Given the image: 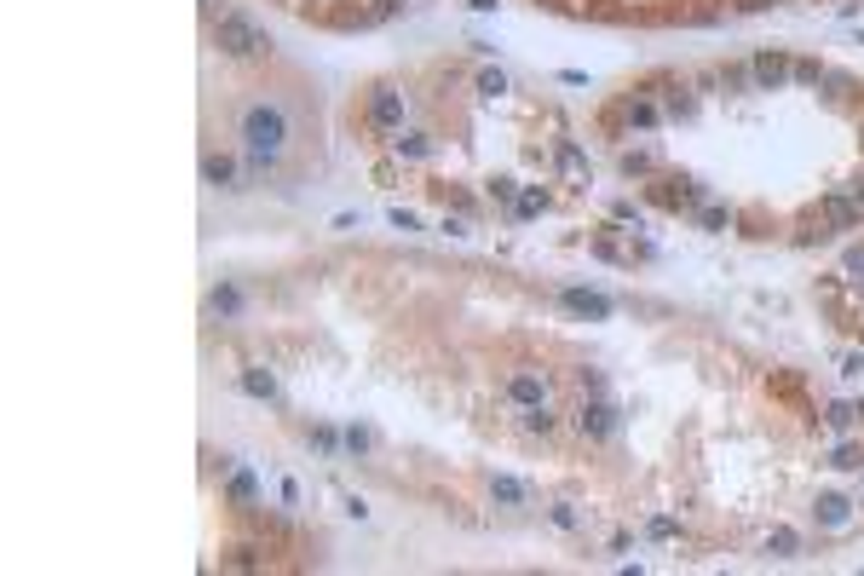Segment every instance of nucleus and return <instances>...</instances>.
<instances>
[{
	"label": "nucleus",
	"instance_id": "nucleus-37",
	"mask_svg": "<svg viewBox=\"0 0 864 576\" xmlns=\"http://www.w3.org/2000/svg\"><path fill=\"white\" fill-rule=\"evenodd\" d=\"M744 12H761V6H778V0H737Z\"/></svg>",
	"mask_w": 864,
	"mask_h": 576
},
{
	"label": "nucleus",
	"instance_id": "nucleus-30",
	"mask_svg": "<svg viewBox=\"0 0 864 576\" xmlns=\"http://www.w3.org/2000/svg\"><path fill=\"white\" fill-rule=\"evenodd\" d=\"M646 536H651V542H674V536H680V524H674V519H651Z\"/></svg>",
	"mask_w": 864,
	"mask_h": 576
},
{
	"label": "nucleus",
	"instance_id": "nucleus-22",
	"mask_svg": "<svg viewBox=\"0 0 864 576\" xmlns=\"http://www.w3.org/2000/svg\"><path fill=\"white\" fill-rule=\"evenodd\" d=\"M202 179H208V184H231V179H237V162H231V156H208V162H202Z\"/></svg>",
	"mask_w": 864,
	"mask_h": 576
},
{
	"label": "nucleus",
	"instance_id": "nucleus-7",
	"mask_svg": "<svg viewBox=\"0 0 864 576\" xmlns=\"http://www.w3.org/2000/svg\"><path fill=\"white\" fill-rule=\"evenodd\" d=\"M369 127L404 133V92H398V87H375V92H369Z\"/></svg>",
	"mask_w": 864,
	"mask_h": 576
},
{
	"label": "nucleus",
	"instance_id": "nucleus-27",
	"mask_svg": "<svg viewBox=\"0 0 864 576\" xmlns=\"http://www.w3.org/2000/svg\"><path fill=\"white\" fill-rule=\"evenodd\" d=\"M525 432H554V410H547V403L525 410Z\"/></svg>",
	"mask_w": 864,
	"mask_h": 576
},
{
	"label": "nucleus",
	"instance_id": "nucleus-38",
	"mask_svg": "<svg viewBox=\"0 0 864 576\" xmlns=\"http://www.w3.org/2000/svg\"><path fill=\"white\" fill-rule=\"evenodd\" d=\"M847 196H853V208L864 213V179H859V184H853V191H847Z\"/></svg>",
	"mask_w": 864,
	"mask_h": 576
},
{
	"label": "nucleus",
	"instance_id": "nucleus-36",
	"mask_svg": "<svg viewBox=\"0 0 864 576\" xmlns=\"http://www.w3.org/2000/svg\"><path fill=\"white\" fill-rule=\"evenodd\" d=\"M404 0H375V18H386V12H398Z\"/></svg>",
	"mask_w": 864,
	"mask_h": 576
},
{
	"label": "nucleus",
	"instance_id": "nucleus-3",
	"mask_svg": "<svg viewBox=\"0 0 864 576\" xmlns=\"http://www.w3.org/2000/svg\"><path fill=\"white\" fill-rule=\"evenodd\" d=\"M864 225V213L853 208V196L847 191H830L824 202H812L807 213H801V237H836V231H859Z\"/></svg>",
	"mask_w": 864,
	"mask_h": 576
},
{
	"label": "nucleus",
	"instance_id": "nucleus-2",
	"mask_svg": "<svg viewBox=\"0 0 864 576\" xmlns=\"http://www.w3.org/2000/svg\"><path fill=\"white\" fill-rule=\"evenodd\" d=\"M214 46H219L225 58H237V64H248V58H265V52H271V35H265L248 12L231 6V12H219V18H214Z\"/></svg>",
	"mask_w": 864,
	"mask_h": 576
},
{
	"label": "nucleus",
	"instance_id": "nucleus-8",
	"mask_svg": "<svg viewBox=\"0 0 864 576\" xmlns=\"http://www.w3.org/2000/svg\"><path fill=\"white\" fill-rule=\"evenodd\" d=\"M651 202H663V208H703V184H698V179L669 174V179H657V184H651Z\"/></svg>",
	"mask_w": 864,
	"mask_h": 576
},
{
	"label": "nucleus",
	"instance_id": "nucleus-17",
	"mask_svg": "<svg viewBox=\"0 0 864 576\" xmlns=\"http://www.w3.org/2000/svg\"><path fill=\"white\" fill-rule=\"evenodd\" d=\"M766 553H773V559H795L801 553V536L790 531V524H773V531H766Z\"/></svg>",
	"mask_w": 864,
	"mask_h": 576
},
{
	"label": "nucleus",
	"instance_id": "nucleus-39",
	"mask_svg": "<svg viewBox=\"0 0 864 576\" xmlns=\"http://www.w3.org/2000/svg\"><path fill=\"white\" fill-rule=\"evenodd\" d=\"M467 6H473V12H496L501 0H467Z\"/></svg>",
	"mask_w": 864,
	"mask_h": 576
},
{
	"label": "nucleus",
	"instance_id": "nucleus-24",
	"mask_svg": "<svg viewBox=\"0 0 864 576\" xmlns=\"http://www.w3.org/2000/svg\"><path fill=\"white\" fill-rule=\"evenodd\" d=\"M473 87L484 92V99H501V92H508V75H501V70H479Z\"/></svg>",
	"mask_w": 864,
	"mask_h": 576
},
{
	"label": "nucleus",
	"instance_id": "nucleus-9",
	"mask_svg": "<svg viewBox=\"0 0 864 576\" xmlns=\"http://www.w3.org/2000/svg\"><path fill=\"white\" fill-rule=\"evenodd\" d=\"M508 398L518 403V410H536V403H547V381L536 375V369H518V375L508 381Z\"/></svg>",
	"mask_w": 864,
	"mask_h": 576
},
{
	"label": "nucleus",
	"instance_id": "nucleus-28",
	"mask_svg": "<svg viewBox=\"0 0 864 576\" xmlns=\"http://www.w3.org/2000/svg\"><path fill=\"white\" fill-rule=\"evenodd\" d=\"M830 467H841V473H853V467H864V449H859V444H841L836 456H830Z\"/></svg>",
	"mask_w": 864,
	"mask_h": 576
},
{
	"label": "nucleus",
	"instance_id": "nucleus-35",
	"mask_svg": "<svg viewBox=\"0 0 864 576\" xmlns=\"http://www.w3.org/2000/svg\"><path fill=\"white\" fill-rule=\"evenodd\" d=\"M311 444H318V449H323V456H328V449H335L340 439H335V432H328V427H318V432H311Z\"/></svg>",
	"mask_w": 864,
	"mask_h": 576
},
{
	"label": "nucleus",
	"instance_id": "nucleus-5",
	"mask_svg": "<svg viewBox=\"0 0 864 576\" xmlns=\"http://www.w3.org/2000/svg\"><path fill=\"white\" fill-rule=\"evenodd\" d=\"M790 70H795V58H790V52H778V46H766V52L749 58L755 92H778V87H790Z\"/></svg>",
	"mask_w": 864,
	"mask_h": 576
},
{
	"label": "nucleus",
	"instance_id": "nucleus-1",
	"mask_svg": "<svg viewBox=\"0 0 864 576\" xmlns=\"http://www.w3.org/2000/svg\"><path fill=\"white\" fill-rule=\"evenodd\" d=\"M242 145H248V162L254 167H271L282 145H289V116L282 104H248L242 110Z\"/></svg>",
	"mask_w": 864,
	"mask_h": 576
},
{
	"label": "nucleus",
	"instance_id": "nucleus-13",
	"mask_svg": "<svg viewBox=\"0 0 864 576\" xmlns=\"http://www.w3.org/2000/svg\"><path fill=\"white\" fill-rule=\"evenodd\" d=\"M392 156H398V162H427L432 138L427 133H398V138H392Z\"/></svg>",
	"mask_w": 864,
	"mask_h": 576
},
{
	"label": "nucleus",
	"instance_id": "nucleus-10",
	"mask_svg": "<svg viewBox=\"0 0 864 576\" xmlns=\"http://www.w3.org/2000/svg\"><path fill=\"white\" fill-rule=\"evenodd\" d=\"M490 502L496 507H525L530 502V485H525V478H513V473H490Z\"/></svg>",
	"mask_w": 864,
	"mask_h": 576
},
{
	"label": "nucleus",
	"instance_id": "nucleus-29",
	"mask_svg": "<svg viewBox=\"0 0 864 576\" xmlns=\"http://www.w3.org/2000/svg\"><path fill=\"white\" fill-rule=\"evenodd\" d=\"M698 220L709 225V231H726V225L737 220V213H732V208H698Z\"/></svg>",
	"mask_w": 864,
	"mask_h": 576
},
{
	"label": "nucleus",
	"instance_id": "nucleus-16",
	"mask_svg": "<svg viewBox=\"0 0 864 576\" xmlns=\"http://www.w3.org/2000/svg\"><path fill=\"white\" fill-rule=\"evenodd\" d=\"M225 496L237 507H254V496H260V478L248 473V467H237V473H231V485H225Z\"/></svg>",
	"mask_w": 864,
	"mask_h": 576
},
{
	"label": "nucleus",
	"instance_id": "nucleus-21",
	"mask_svg": "<svg viewBox=\"0 0 864 576\" xmlns=\"http://www.w3.org/2000/svg\"><path fill=\"white\" fill-rule=\"evenodd\" d=\"M617 162H622V174H628V179H646L651 167H657V156H651V150H622Z\"/></svg>",
	"mask_w": 864,
	"mask_h": 576
},
{
	"label": "nucleus",
	"instance_id": "nucleus-26",
	"mask_svg": "<svg viewBox=\"0 0 864 576\" xmlns=\"http://www.w3.org/2000/svg\"><path fill=\"white\" fill-rule=\"evenodd\" d=\"M824 421L836 427V432H847V427L859 421V410H853V403H830V410H824Z\"/></svg>",
	"mask_w": 864,
	"mask_h": 576
},
{
	"label": "nucleus",
	"instance_id": "nucleus-25",
	"mask_svg": "<svg viewBox=\"0 0 864 576\" xmlns=\"http://www.w3.org/2000/svg\"><path fill=\"white\" fill-rule=\"evenodd\" d=\"M208 306L219 311V317H237V306H242V294H237V288H214V300H208Z\"/></svg>",
	"mask_w": 864,
	"mask_h": 576
},
{
	"label": "nucleus",
	"instance_id": "nucleus-31",
	"mask_svg": "<svg viewBox=\"0 0 864 576\" xmlns=\"http://www.w3.org/2000/svg\"><path fill=\"white\" fill-rule=\"evenodd\" d=\"M841 266H847V277H853V283H864V242H859V248H847V260H841Z\"/></svg>",
	"mask_w": 864,
	"mask_h": 576
},
{
	"label": "nucleus",
	"instance_id": "nucleus-11",
	"mask_svg": "<svg viewBox=\"0 0 864 576\" xmlns=\"http://www.w3.org/2000/svg\"><path fill=\"white\" fill-rule=\"evenodd\" d=\"M663 116H691L698 110V92H691V81H674V75H663Z\"/></svg>",
	"mask_w": 864,
	"mask_h": 576
},
{
	"label": "nucleus",
	"instance_id": "nucleus-15",
	"mask_svg": "<svg viewBox=\"0 0 864 576\" xmlns=\"http://www.w3.org/2000/svg\"><path fill=\"white\" fill-rule=\"evenodd\" d=\"M554 162H559V174L565 179H588V156L571 145V138H559V150H554Z\"/></svg>",
	"mask_w": 864,
	"mask_h": 576
},
{
	"label": "nucleus",
	"instance_id": "nucleus-23",
	"mask_svg": "<svg viewBox=\"0 0 864 576\" xmlns=\"http://www.w3.org/2000/svg\"><path fill=\"white\" fill-rule=\"evenodd\" d=\"M824 75H830V70L819 64V58H795V70H790V81H801V87H819V81H824Z\"/></svg>",
	"mask_w": 864,
	"mask_h": 576
},
{
	"label": "nucleus",
	"instance_id": "nucleus-33",
	"mask_svg": "<svg viewBox=\"0 0 864 576\" xmlns=\"http://www.w3.org/2000/svg\"><path fill=\"white\" fill-rule=\"evenodd\" d=\"M369 444H375V439H369V432H364V427H346V449H352V456H364V449H369Z\"/></svg>",
	"mask_w": 864,
	"mask_h": 576
},
{
	"label": "nucleus",
	"instance_id": "nucleus-32",
	"mask_svg": "<svg viewBox=\"0 0 864 576\" xmlns=\"http://www.w3.org/2000/svg\"><path fill=\"white\" fill-rule=\"evenodd\" d=\"M554 524H559V531H576L583 519H576V507H571V502H554Z\"/></svg>",
	"mask_w": 864,
	"mask_h": 576
},
{
	"label": "nucleus",
	"instance_id": "nucleus-14",
	"mask_svg": "<svg viewBox=\"0 0 864 576\" xmlns=\"http://www.w3.org/2000/svg\"><path fill=\"white\" fill-rule=\"evenodd\" d=\"M819 524H830V531H841L847 519H853V502H847V496H819Z\"/></svg>",
	"mask_w": 864,
	"mask_h": 576
},
{
	"label": "nucleus",
	"instance_id": "nucleus-20",
	"mask_svg": "<svg viewBox=\"0 0 864 576\" xmlns=\"http://www.w3.org/2000/svg\"><path fill=\"white\" fill-rule=\"evenodd\" d=\"M715 87L744 92V87H755V75H749V64H726V70H715Z\"/></svg>",
	"mask_w": 864,
	"mask_h": 576
},
{
	"label": "nucleus",
	"instance_id": "nucleus-34",
	"mask_svg": "<svg viewBox=\"0 0 864 576\" xmlns=\"http://www.w3.org/2000/svg\"><path fill=\"white\" fill-rule=\"evenodd\" d=\"M392 225H398V231H415L421 220H415V213H410V208H392Z\"/></svg>",
	"mask_w": 864,
	"mask_h": 576
},
{
	"label": "nucleus",
	"instance_id": "nucleus-6",
	"mask_svg": "<svg viewBox=\"0 0 864 576\" xmlns=\"http://www.w3.org/2000/svg\"><path fill=\"white\" fill-rule=\"evenodd\" d=\"M576 432H583V439H593V444H605L611 432H617V410H611V403L593 392L583 410H576Z\"/></svg>",
	"mask_w": 864,
	"mask_h": 576
},
{
	"label": "nucleus",
	"instance_id": "nucleus-4",
	"mask_svg": "<svg viewBox=\"0 0 864 576\" xmlns=\"http://www.w3.org/2000/svg\"><path fill=\"white\" fill-rule=\"evenodd\" d=\"M657 121H663V104L651 99V87H634L628 99L611 110V127H634V133H651Z\"/></svg>",
	"mask_w": 864,
	"mask_h": 576
},
{
	"label": "nucleus",
	"instance_id": "nucleus-12",
	"mask_svg": "<svg viewBox=\"0 0 864 576\" xmlns=\"http://www.w3.org/2000/svg\"><path fill=\"white\" fill-rule=\"evenodd\" d=\"M559 300L571 306V311H583V317H600V323L611 317V300H605V294H588V288H565Z\"/></svg>",
	"mask_w": 864,
	"mask_h": 576
},
{
	"label": "nucleus",
	"instance_id": "nucleus-19",
	"mask_svg": "<svg viewBox=\"0 0 864 576\" xmlns=\"http://www.w3.org/2000/svg\"><path fill=\"white\" fill-rule=\"evenodd\" d=\"M242 392H248V398H277L271 369H242Z\"/></svg>",
	"mask_w": 864,
	"mask_h": 576
},
{
	"label": "nucleus",
	"instance_id": "nucleus-18",
	"mask_svg": "<svg viewBox=\"0 0 864 576\" xmlns=\"http://www.w3.org/2000/svg\"><path fill=\"white\" fill-rule=\"evenodd\" d=\"M542 208H547V191H536V184H530V191H518V196H513V220H536Z\"/></svg>",
	"mask_w": 864,
	"mask_h": 576
}]
</instances>
